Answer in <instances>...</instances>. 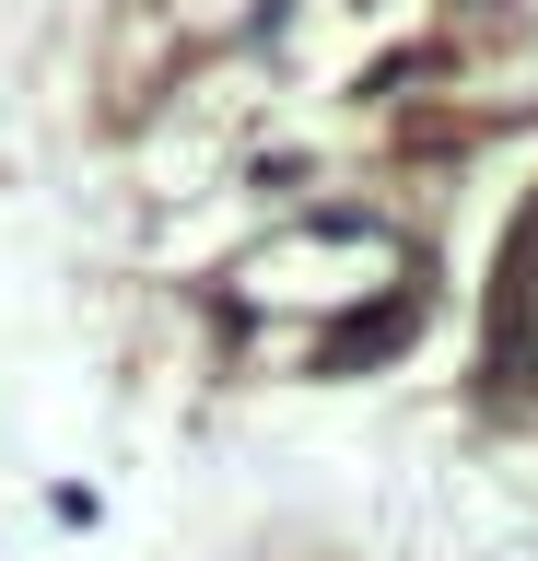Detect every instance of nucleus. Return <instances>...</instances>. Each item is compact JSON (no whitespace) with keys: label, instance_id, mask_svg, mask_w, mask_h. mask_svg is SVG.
<instances>
[{"label":"nucleus","instance_id":"1","mask_svg":"<svg viewBox=\"0 0 538 561\" xmlns=\"http://www.w3.org/2000/svg\"><path fill=\"white\" fill-rule=\"evenodd\" d=\"M398 328H410V305H375V316H352V328L328 340V363H363V351H387Z\"/></svg>","mask_w":538,"mask_h":561}]
</instances>
